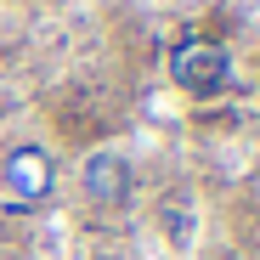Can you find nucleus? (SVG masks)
<instances>
[{"mask_svg": "<svg viewBox=\"0 0 260 260\" xmlns=\"http://www.w3.org/2000/svg\"><path fill=\"white\" fill-rule=\"evenodd\" d=\"M170 79L181 85L187 96H215V91H226V79H232V51L221 46V40H181L176 51H170Z\"/></svg>", "mask_w": 260, "mask_h": 260, "instance_id": "f257e3e1", "label": "nucleus"}, {"mask_svg": "<svg viewBox=\"0 0 260 260\" xmlns=\"http://www.w3.org/2000/svg\"><path fill=\"white\" fill-rule=\"evenodd\" d=\"M79 192H85V204H96V209H124V204H130V164H124L113 147L85 153V164H79Z\"/></svg>", "mask_w": 260, "mask_h": 260, "instance_id": "f03ea898", "label": "nucleus"}, {"mask_svg": "<svg viewBox=\"0 0 260 260\" xmlns=\"http://www.w3.org/2000/svg\"><path fill=\"white\" fill-rule=\"evenodd\" d=\"M6 187H12L23 204H40V198L57 187V164H51V153L40 147V142L12 147V153H6Z\"/></svg>", "mask_w": 260, "mask_h": 260, "instance_id": "7ed1b4c3", "label": "nucleus"}, {"mask_svg": "<svg viewBox=\"0 0 260 260\" xmlns=\"http://www.w3.org/2000/svg\"><path fill=\"white\" fill-rule=\"evenodd\" d=\"M158 232L170 238V249H192V238H198V209H192L187 198H164V204H158Z\"/></svg>", "mask_w": 260, "mask_h": 260, "instance_id": "20e7f679", "label": "nucleus"}, {"mask_svg": "<svg viewBox=\"0 0 260 260\" xmlns=\"http://www.w3.org/2000/svg\"><path fill=\"white\" fill-rule=\"evenodd\" d=\"M91 260H124V254H119V249H96Z\"/></svg>", "mask_w": 260, "mask_h": 260, "instance_id": "39448f33", "label": "nucleus"}]
</instances>
